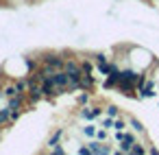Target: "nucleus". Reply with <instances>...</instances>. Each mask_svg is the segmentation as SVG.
Masks as SVG:
<instances>
[{
	"instance_id": "nucleus-1",
	"label": "nucleus",
	"mask_w": 159,
	"mask_h": 155,
	"mask_svg": "<svg viewBox=\"0 0 159 155\" xmlns=\"http://www.w3.org/2000/svg\"><path fill=\"white\" fill-rule=\"evenodd\" d=\"M42 63L50 66V68L57 72V70H63V68H66V57H61V55H50V53H48V55L42 57Z\"/></svg>"
},
{
	"instance_id": "nucleus-2",
	"label": "nucleus",
	"mask_w": 159,
	"mask_h": 155,
	"mask_svg": "<svg viewBox=\"0 0 159 155\" xmlns=\"http://www.w3.org/2000/svg\"><path fill=\"white\" fill-rule=\"evenodd\" d=\"M137 142V138L131 133V131H124V138L118 142V153H124V155H131V146Z\"/></svg>"
},
{
	"instance_id": "nucleus-3",
	"label": "nucleus",
	"mask_w": 159,
	"mask_h": 155,
	"mask_svg": "<svg viewBox=\"0 0 159 155\" xmlns=\"http://www.w3.org/2000/svg\"><path fill=\"white\" fill-rule=\"evenodd\" d=\"M87 146L92 148V155H109V153H116L109 144H105V142H100V140H92Z\"/></svg>"
},
{
	"instance_id": "nucleus-4",
	"label": "nucleus",
	"mask_w": 159,
	"mask_h": 155,
	"mask_svg": "<svg viewBox=\"0 0 159 155\" xmlns=\"http://www.w3.org/2000/svg\"><path fill=\"white\" fill-rule=\"evenodd\" d=\"M137 92H139V94H137L139 98H150V96H155V81H152V79H146V83L139 85Z\"/></svg>"
},
{
	"instance_id": "nucleus-5",
	"label": "nucleus",
	"mask_w": 159,
	"mask_h": 155,
	"mask_svg": "<svg viewBox=\"0 0 159 155\" xmlns=\"http://www.w3.org/2000/svg\"><path fill=\"white\" fill-rule=\"evenodd\" d=\"M81 87L83 90H94V74H83V79H81Z\"/></svg>"
},
{
	"instance_id": "nucleus-6",
	"label": "nucleus",
	"mask_w": 159,
	"mask_h": 155,
	"mask_svg": "<svg viewBox=\"0 0 159 155\" xmlns=\"http://www.w3.org/2000/svg\"><path fill=\"white\" fill-rule=\"evenodd\" d=\"M79 116H81L83 120H96V118H94V109H92L89 105H83L81 111H79Z\"/></svg>"
},
{
	"instance_id": "nucleus-7",
	"label": "nucleus",
	"mask_w": 159,
	"mask_h": 155,
	"mask_svg": "<svg viewBox=\"0 0 159 155\" xmlns=\"http://www.w3.org/2000/svg\"><path fill=\"white\" fill-rule=\"evenodd\" d=\"M61 138H63V129L59 127V129H55V133L48 138V148H50V146H55V144H59V140H61Z\"/></svg>"
},
{
	"instance_id": "nucleus-8",
	"label": "nucleus",
	"mask_w": 159,
	"mask_h": 155,
	"mask_svg": "<svg viewBox=\"0 0 159 155\" xmlns=\"http://www.w3.org/2000/svg\"><path fill=\"white\" fill-rule=\"evenodd\" d=\"M89 90H81V94L76 96V103H79V107H83V105H89Z\"/></svg>"
},
{
	"instance_id": "nucleus-9",
	"label": "nucleus",
	"mask_w": 159,
	"mask_h": 155,
	"mask_svg": "<svg viewBox=\"0 0 159 155\" xmlns=\"http://www.w3.org/2000/svg\"><path fill=\"white\" fill-rule=\"evenodd\" d=\"M129 127H131L135 133H142V135H144V131H146V129H144V124H142L137 118H129Z\"/></svg>"
},
{
	"instance_id": "nucleus-10",
	"label": "nucleus",
	"mask_w": 159,
	"mask_h": 155,
	"mask_svg": "<svg viewBox=\"0 0 159 155\" xmlns=\"http://www.w3.org/2000/svg\"><path fill=\"white\" fill-rule=\"evenodd\" d=\"M2 94H5L7 98H11V96L20 94V90H18V85H16V83H11V85H5V87H2Z\"/></svg>"
},
{
	"instance_id": "nucleus-11",
	"label": "nucleus",
	"mask_w": 159,
	"mask_h": 155,
	"mask_svg": "<svg viewBox=\"0 0 159 155\" xmlns=\"http://www.w3.org/2000/svg\"><path fill=\"white\" fill-rule=\"evenodd\" d=\"M126 127H129V120H124V118H120V116L113 120V129H116V131H126Z\"/></svg>"
},
{
	"instance_id": "nucleus-12",
	"label": "nucleus",
	"mask_w": 159,
	"mask_h": 155,
	"mask_svg": "<svg viewBox=\"0 0 159 155\" xmlns=\"http://www.w3.org/2000/svg\"><path fill=\"white\" fill-rule=\"evenodd\" d=\"M144 153H148V148H146L142 142H135V144L131 146V155H144Z\"/></svg>"
},
{
	"instance_id": "nucleus-13",
	"label": "nucleus",
	"mask_w": 159,
	"mask_h": 155,
	"mask_svg": "<svg viewBox=\"0 0 159 155\" xmlns=\"http://www.w3.org/2000/svg\"><path fill=\"white\" fill-rule=\"evenodd\" d=\"M81 68H83V74H94V61L83 59V61H81Z\"/></svg>"
},
{
	"instance_id": "nucleus-14",
	"label": "nucleus",
	"mask_w": 159,
	"mask_h": 155,
	"mask_svg": "<svg viewBox=\"0 0 159 155\" xmlns=\"http://www.w3.org/2000/svg\"><path fill=\"white\" fill-rule=\"evenodd\" d=\"M96 131H98L96 124H85L83 127V135H87V138H96Z\"/></svg>"
},
{
	"instance_id": "nucleus-15",
	"label": "nucleus",
	"mask_w": 159,
	"mask_h": 155,
	"mask_svg": "<svg viewBox=\"0 0 159 155\" xmlns=\"http://www.w3.org/2000/svg\"><path fill=\"white\" fill-rule=\"evenodd\" d=\"M2 124H9V107L0 109V127H2Z\"/></svg>"
},
{
	"instance_id": "nucleus-16",
	"label": "nucleus",
	"mask_w": 159,
	"mask_h": 155,
	"mask_svg": "<svg viewBox=\"0 0 159 155\" xmlns=\"http://www.w3.org/2000/svg\"><path fill=\"white\" fill-rule=\"evenodd\" d=\"M109 129H105V127H100L98 131H96V140H100V142H107L109 140V133H107Z\"/></svg>"
},
{
	"instance_id": "nucleus-17",
	"label": "nucleus",
	"mask_w": 159,
	"mask_h": 155,
	"mask_svg": "<svg viewBox=\"0 0 159 155\" xmlns=\"http://www.w3.org/2000/svg\"><path fill=\"white\" fill-rule=\"evenodd\" d=\"M105 111H107V116H111V118H118V116H120V109H118L116 105H107Z\"/></svg>"
},
{
	"instance_id": "nucleus-18",
	"label": "nucleus",
	"mask_w": 159,
	"mask_h": 155,
	"mask_svg": "<svg viewBox=\"0 0 159 155\" xmlns=\"http://www.w3.org/2000/svg\"><path fill=\"white\" fill-rule=\"evenodd\" d=\"M107 61H109V59H107V55H105V53H96V55H94V63H96V66L107 63Z\"/></svg>"
},
{
	"instance_id": "nucleus-19",
	"label": "nucleus",
	"mask_w": 159,
	"mask_h": 155,
	"mask_svg": "<svg viewBox=\"0 0 159 155\" xmlns=\"http://www.w3.org/2000/svg\"><path fill=\"white\" fill-rule=\"evenodd\" d=\"M113 120H116V118H111V116H105V118L100 120V127H105V129H113Z\"/></svg>"
},
{
	"instance_id": "nucleus-20",
	"label": "nucleus",
	"mask_w": 159,
	"mask_h": 155,
	"mask_svg": "<svg viewBox=\"0 0 159 155\" xmlns=\"http://www.w3.org/2000/svg\"><path fill=\"white\" fill-rule=\"evenodd\" d=\"M48 151H50L52 155H63V153H66V146H61V144H55V146H50Z\"/></svg>"
},
{
	"instance_id": "nucleus-21",
	"label": "nucleus",
	"mask_w": 159,
	"mask_h": 155,
	"mask_svg": "<svg viewBox=\"0 0 159 155\" xmlns=\"http://www.w3.org/2000/svg\"><path fill=\"white\" fill-rule=\"evenodd\" d=\"M92 109H94V118H100V116H102V107H100V105H94Z\"/></svg>"
},
{
	"instance_id": "nucleus-22",
	"label": "nucleus",
	"mask_w": 159,
	"mask_h": 155,
	"mask_svg": "<svg viewBox=\"0 0 159 155\" xmlns=\"http://www.w3.org/2000/svg\"><path fill=\"white\" fill-rule=\"evenodd\" d=\"M79 153H81V155H92V148L85 144V146H79Z\"/></svg>"
}]
</instances>
